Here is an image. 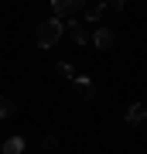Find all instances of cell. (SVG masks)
Returning a JSON list of instances; mask_svg holds the SVG:
<instances>
[{"instance_id": "cell-6", "label": "cell", "mask_w": 147, "mask_h": 154, "mask_svg": "<svg viewBox=\"0 0 147 154\" xmlns=\"http://www.w3.org/2000/svg\"><path fill=\"white\" fill-rule=\"evenodd\" d=\"M130 127H137V123H144L147 120V106L144 103H133V106H127V116H123Z\"/></svg>"}, {"instance_id": "cell-4", "label": "cell", "mask_w": 147, "mask_h": 154, "mask_svg": "<svg viewBox=\"0 0 147 154\" xmlns=\"http://www.w3.org/2000/svg\"><path fill=\"white\" fill-rule=\"evenodd\" d=\"M65 34H69V38L75 41V45H86V41H89V28H86L82 21H75V17H72V21L65 24Z\"/></svg>"}, {"instance_id": "cell-5", "label": "cell", "mask_w": 147, "mask_h": 154, "mask_svg": "<svg viewBox=\"0 0 147 154\" xmlns=\"http://www.w3.org/2000/svg\"><path fill=\"white\" fill-rule=\"evenodd\" d=\"M93 45H96L99 51H109V48L116 45V34L109 31V28H96V34H93Z\"/></svg>"}, {"instance_id": "cell-7", "label": "cell", "mask_w": 147, "mask_h": 154, "mask_svg": "<svg viewBox=\"0 0 147 154\" xmlns=\"http://www.w3.org/2000/svg\"><path fill=\"white\" fill-rule=\"evenodd\" d=\"M14 113H17V103L11 96H0V120H11Z\"/></svg>"}, {"instance_id": "cell-12", "label": "cell", "mask_w": 147, "mask_h": 154, "mask_svg": "<svg viewBox=\"0 0 147 154\" xmlns=\"http://www.w3.org/2000/svg\"><path fill=\"white\" fill-rule=\"evenodd\" d=\"M41 147L44 151H55V147H58V137H55V134H44V137H41Z\"/></svg>"}, {"instance_id": "cell-3", "label": "cell", "mask_w": 147, "mask_h": 154, "mask_svg": "<svg viewBox=\"0 0 147 154\" xmlns=\"http://www.w3.org/2000/svg\"><path fill=\"white\" fill-rule=\"evenodd\" d=\"M72 96H75V99H82V103H89V99L96 96L93 79H89V75H72Z\"/></svg>"}, {"instance_id": "cell-1", "label": "cell", "mask_w": 147, "mask_h": 154, "mask_svg": "<svg viewBox=\"0 0 147 154\" xmlns=\"http://www.w3.org/2000/svg\"><path fill=\"white\" fill-rule=\"evenodd\" d=\"M62 34H65V21L62 17H48V21H41L34 28V45L38 48H55L62 41Z\"/></svg>"}, {"instance_id": "cell-9", "label": "cell", "mask_w": 147, "mask_h": 154, "mask_svg": "<svg viewBox=\"0 0 147 154\" xmlns=\"http://www.w3.org/2000/svg\"><path fill=\"white\" fill-rule=\"evenodd\" d=\"M123 4H127V0H103L99 7H103V11H109V14H120V11H123Z\"/></svg>"}, {"instance_id": "cell-10", "label": "cell", "mask_w": 147, "mask_h": 154, "mask_svg": "<svg viewBox=\"0 0 147 154\" xmlns=\"http://www.w3.org/2000/svg\"><path fill=\"white\" fill-rule=\"evenodd\" d=\"M103 17V7H86V24H96Z\"/></svg>"}, {"instance_id": "cell-2", "label": "cell", "mask_w": 147, "mask_h": 154, "mask_svg": "<svg viewBox=\"0 0 147 154\" xmlns=\"http://www.w3.org/2000/svg\"><path fill=\"white\" fill-rule=\"evenodd\" d=\"M51 11H55V17H75V14H82L86 11V0H51Z\"/></svg>"}, {"instance_id": "cell-8", "label": "cell", "mask_w": 147, "mask_h": 154, "mask_svg": "<svg viewBox=\"0 0 147 154\" xmlns=\"http://www.w3.org/2000/svg\"><path fill=\"white\" fill-rule=\"evenodd\" d=\"M4 154H24V137H7L4 140Z\"/></svg>"}, {"instance_id": "cell-11", "label": "cell", "mask_w": 147, "mask_h": 154, "mask_svg": "<svg viewBox=\"0 0 147 154\" xmlns=\"http://www.w3.org/2000/svg\"><path fill=\"white\" fill-rule=\"evenodd\" d=\"M55 72H58V75H65V79H72V75H75V69H72L69 62H58V65H55Z\"/></svg>"}]
</instances>
